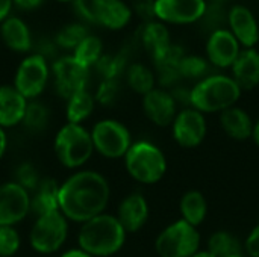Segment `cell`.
<instances>
[{
	"label": "cell",
	"mask_w": 259,
	"mask_h": 257,
	"mask_svg": "<svg viewBox=\"0 0 259 257\" xmlns=\"http://www.w3.org/2000/svg\"><path fill=\"white\" fill-rule=\"evenodd\" d=\"M111 200L108 179L94 170H77L59 185V212L76 224L103 214Z\"/></svg>",
	"instance_id": "6da1fadb"
},
{
	"label": "cell",
	"mask_w": 259,
	"mask_h": 257,
	"mask_svg": "<svg viewBox=\"0 0 259 257\" xmlns=\"http://www.w3.org/2000/svg\"><path fill=\"white\" fill-rule=\"evenodd\" d=\"M126 236L127 233L117 217L103 212L80 224L77 247L93 257H111L123 248Z\"/></svg>",
	"instance_id": "7a4b0ae2"
},
{
	"label": "cell",
	"mask_w": 259,
	"mask_h": 257,
	"mask_svg": "<svg viewBox=\"0 0 259 257\" xmlns=\"http://www.w3.org/2000/svg\"><path fill=\"white\" fill-rule=\"evenodd\" d=\"M241 94V88L231 76L215 73L196 82L191 88L190 105L203 115L223 112L232 106H237Z\"/></svg>",
	"instance_id": "3957f363"
},
{
	"label": "cell",
	"mask_w": 259,
	"mask_h": 257,
	"mask_svg": "<svg viewBox=\"0 0 259 257\" xmlns=\"http://www.w3.org/2000/svg\"><path fill=\"white\" fill-rule=\"evenodd\" d=\"M53 151L62 167L76 171L82 170L94 153L90 130L83 124L65 123L55 135Z\"/></svg>",
	"instance_id": "277c9868"
},
{
	"label": "cell",
	"mask_w": 259,
	"mask_h": 257,
	"mask_svg": "<svg viewBox=\"0 0 259 257\" xmlns=\"http://www.w3.org/2000/svg\"><path fill=\"white\" fill-rule=\"evenodd\" d=\"M123 159L127 174L143 185H155L167 173V159L164 151L149 141L132 142Z\"/></svg>",
	"instance_id": "5b68a950"
},
{
	"label": "cell",
	"mask_w": 259,
	"mask_h": 257,
	"mask_svg": "<svg viewBox=\"0 0 259 257\" xmlns=\"http://www.w3.org/2000/svg\"><path fill=\"white\" fill-rule=\"evenodd\" d=\"M68 229L70 221L59 211L36 217L29 232V244L36 253L53 254L64 247Z\"/></svg>",
	"instance_id": "8992f818"
},
{
	"label": "cell",
	"mask_w": 259,
	"mask_h": 257,
	"mask_svg": "<svg viewBox=\"0 0 259 257\" xmlns=\"http://www.w3.org/2000/svg\"><path fill=\"white\" fill-rule=\"evenodd\" d=\"M200 239L197 227L178 220L158 235L155 250L159 257H191L200 250Z\"/></svg>",
	"instance_id": "52a82bcc"
},
{
	"label": "cell",
	"mask_w": 259,
	"mask_h": 257,
	"mask_svg": "<svg viewBox=\"0 0 259 257\" xmlns=\"http://www.w3.org/2000/svg\"><path fill=\"white\" fill-rule=\"evenodd\" d=\"M94 151L106 159L124 158L132 145V135L129 129L118 120L105 118L97 121L90 130Z\"/></svg>",
	"instance_id": "ba28073f"
},
{
	"label": "cell",
	"mask_w": 259,
	"mask_h": 257,
	"mask_svg": "<svg viewBox=\"0 0 259 257\" xmlns=\"http://www.w3.org/2000/svg\"><path fill=\"white\" fill-rule=\"evenodd\" d=\"M50 74L47 58L41 53H32L18 64L14 76V88L26 100L32 101L42 94Z\"/></svg>",
	"instance_id": "9c48e42d"
},
{
	"label": "cell",
	"mask_w": 259,
	"mask_h": 257,
	"mask_svg": "<svg viewBox=\"0 0 259 257\" xmlns=\"http://www.w3.org/2000/svg\"><path fill=\"white\" fill-rule=\"evenodd\" d=\"M206 6V0H155V18L164 24H194L202 20Z\"/></svg>",
	"instance_id": "30bf717a"
},
{
	"label": "cell",
	"mask_w": 259,
	"mask_h": 257,
	"mask_svg": "<svg viewBox=\"0 0 259 257\" xmlns=\"http://www.w3.org/2000/svg\"><path fill=\"white\" fill-rule=\"evenodd\" d=\"M55 80V88L65 100L73 94L87 89L90 70L80 65L71 55L59 58L50 68Z\"/></svg>",
	"instance_id": "8fae6325"
},
{
	"label": "cell",
	"mask_w": 259,
	"mask_h": 257,
	"mask_svg": "<svg viewBox=\"0 0 259 257\" xmlns=\"http://www.w3.org/2000/svg\"><path fill=\"white\" fill-rule=\"evenodd\" d=\"M30 214V194L14 180L0 183V226L15 227Z\"/></svg>",
	"instance_id": "7c38bea8"
},
{
	"label": "cell",
	"mask_w": 259,
	"mask_h": 257,
	"mask_svg": "<svg viewBox=\"0 0 259 257\" xmlns=\"http://www.w3.org/2000/svg\"><path fill=\"white\" fill-rule=\"evenodd\" d=\"M175 141L184 148H196L206 138L208 126L205 115L194 108H184L171 123Z\"/></svg>",
	"instance_id": "4fadbf2b"
},
{
	"label": "cell",
	"mask_w": 259,
	"mask_h": 257,
	"mask_svg": "<svg viewBox=\"0 0 259 257\" xmlns=\"http://www.w3.org/2000/svg\"><path fill=\"white\" fill-rule=\"evenodd\" d=\"M243 47L228 27L208 33L205 53L209 65L215 68H231Z\"/></svg>",
	"instance_id": "5bb4252c"
},
{
	"label": "cell",
	"mask_w": 259,
	"mask_h": 257,
	"mask_svg": "<svg viewBox=\"0 0 259 257\" xmlns=\"http://www.w3.org/2000/svg\"><path fill=\"white\" fill-rule=\"evenodd\" d=\"M226 27L237 38L243 48H255L259 42V24L255 14L244 5H234L228 9Z\"/></svg>",
	"instance_id": "9a60e30c"
},
{
	"label": "cell",
	"mask_w": 259,
	"mask_h": 257,
	"mask_svg": "<svg viewBox=\"0 0 259 257\" xmlns=\"http://www.w3.org/2000/svg\"><path fill=\"white\" fill-rule=\"evenodd\" d=\"M143 111L158 127H168L178 115V105L168 89L155 88L143 95Z\"/></svg>",
	"instance_id": "2e32d148"
},
{
	"label": "cell",
	"mask_w": 259,
	"mask_h": 257,
	"mask_svg": "<svg viewBox=\"0 0 259 257\" xmlns=\"http://www.w3.org/2000/svg\"><path fill=\"white\" fill-rule=\"evenodd\" d=\"M149 203L140 192L126 195L117 208V220L126 230V233H137L141 230L149 220Z\"/></svg>",
	"instance_id": "e0dca14e"
},
{
	"label": "cell",
	"mask_w": 259,
	"mask_h": 257,
	"mask_svg": "<svg viewBox=\"0 0 259 257\" xmlns=\"http://www.w3.org/2000/svg\"><path fill=\"white\" fill-rule=\"evenodd\" d=\"M231 77L241 91H252L259 85V52L256 48H243L231 67Z\"/></svg>",
	"instance_id": "ac0fdd59"
},
{
	"label": "cell",
	"mask_w": 259,
	"mask_h": 257,
	"mask_svg": "<svg viewBox=\"0 0 259 257\" xmlns=\"http://www.w3.org/2000/svg\"><path fill=\"white\" fill-rule=\"evenodd\" d=\"M29 100H26L14 85L0 86V127L5 130L21 124Z\"/></svg>",
	"instance_id": "d6986e66"
},
{
	"label": "cell",
	"mask_w": 259,
	"mask_h": 257,
	"mask_svg": "<svg viewBox=\"0 0 259 257\" xmlns=\"http://www.w3.org/2000/svg\"><path fill=\"white\" fill-rule=\"evenodd\" d=\"M0 36L3 44L17 53H27L32 48V33L29 26L15 15H9L0 23Z\"/></svg>",
	"instance_id": "ffe728a7"
},
{
	"label": "cell",
	"mask_w": 259,
	"mask_h": 257,
	"mask_svg": "<svg viewBox=\"0 0 259 257\" xmlns=\"http://www.w3.org/2000/svg\"><path fill=\"white\" fill-rule=\"evenodd\" d=\"M59 211V183L55 179H41L30 192V214L41 217Z\"/></svg>",
	"instance_id": "44dd1931"
},
{
	"label": "cell",
	"mask_w": 259,
	"mask_h": 257,
	"mask_svg": "<svg viewBox=\"0 0 259 257\" xmlns=\"http://www.w3.org/2000/svg\"><path fill=\"white\" fill-rule=\"evenodd\" d=\"M253 121L250 115L238 106H232L220 112V126L225 133L235 141H246L252 138Z\"/></svg>",
	"instance_id": "7402d4cb"
},
{
	"label": "cell",
	"mask_w": 259,
	"mask_h": 257,
	"mask_svg": "<svg viewBox=\"0 0 259 257\" xmlns=\"http://www.w3.org/2000/svg\"><path fill=\"white\" fill-rule=\"evenodd\" d=\"M138 38L143 47L152 56V59L161 55L164 50H167L173 44L167 24L161 23L159 20L146 21L138 32Z\"/></svg>",
	"instance_id": "603a6c76"
},
{
	"label": "cell",
	"mask_w": 259,
	"mask_h": 257,
	"mask_svg": "<svg viewBox=\"0 0 259 257\" xmlns=\"http://www.w3.org/2000/svg\"><path fill=\"white\" fill-rule=\"evenodd\" d=\"M132 15L129 3L124 0H100L97 24L111 30H120L131 23Z\"/></svg>",
	"instance_id": "cb8c5ba5"
},
{
	"label": "cell",
	"mask_w": 259,
	"mask_h": 257,
	"mask_svg": "<svg viewBox=\"0 0 259 257\" xmlns=\"http://www.w3.org/2000/svg\"><path fill=\"white\" fill-rule=\"evenodd\" d=\"M179 211L185 223H188L193 227H199L208 214V203L200 191H188L182 195L179 203Z\"/></svg>",
	"instance_id": "d4e9b609"
},
{
	"label": "cell",
	"mask_w": 259,
	"mask_h": 257,
	"mask_svg": "<svg viewBox=\"0 0 259 257\" xmlns=\"http://www.w3.org/2000/svg\"><path fill=\"white\" fill-rule=\"evenodd\" d=\"M94 108H96V98L90 91L83 89L73 94L71 97L67 98V108H65L67 123L82 124L85 120L91 117Z\"/></svg>",
	"instance_id": "484cf974"
},
{
	"label": "cell",
	"mask_w": 259,
	"mask_h": 257,
	"mask_svg": "<svg viewBox=\"0 0 259 257\" xmlns=\"http://www.w3.org/2000/svg\"><path fill=\"white\" fill-rule=\"evenodd\" d=\"M126 80L132 91L146 95L156 88V74L144 64L135 62L126 68Z\"/></svg>",
	"instance_id": "4316f807"
},
{
	"label": "cell",
	"mask_w": 259,
	"mask_h": 257,
	"mask_svg": "<svg viewBox=\"0 0 259 257\" xmlns=\"http://www.w3.org/2000/svg\"><path fill=\"white\" fill-rule=\"evenodd\" d=\"M206 250L214 257H231L234 254L244 253L240 239L231 232L225 230H219L209 238Z\"/></svg>",
	"instance_id": "83f0119b"
},
{
	"label": "cell",
	"mask_w": 259,
	"mask_h": 257,
	"mask_svg": "<svg viewBox=\"0 0 259 257\" xmlns=\"http://www.w3.org/2000/svg\"><path fill=\"white\" fill-rule=\"evenodd\" d=\"M103 55V44L102 39L96 35H87L79 45L73 50V58L83 65L85 68L91 70L93 67H96V64L99 62V59Z\"/></svg>",
	"instance_id": "f1b7e54d"
},
{
	"label": "cell",
	"mask_w": 259,
	"mask_h": 257,
	"mask_svg": "<svg viewBox=\"0 0 259 257\" xmlns=\"http://www.w3.org/2000/svg\"><path fill=\"white\" fill-rule=\"evenodd\" d=\"M209 62L206 58L199 56V55H187L182 58L179 64V74L181 79L187 80H202L203 77L209 76Z\"/></svg>",
	"instance_id": "f546056e"
},
{
	"label": "cell",
	"mask_w": 259,
	"mask_h": 257,
	"mask_svg": "<svg viewBox=\"0 0 259 257\" xmlns=\"http://www.w3.org/2000/svg\"><path fill=\"white\" fill-rule=\"evenodd\" d=\"M97 71L103 77V80H117L118 76L126 70V56L123 53L117 55H102L99 62L96 64Z\"/></svg>",
	"instance_id": "4dcf8cb0"
},
{
	"label": "cell",
	"mask_w": 259,
	"mask_h": 257,
	"mask_svg": "<svg viewBox=\"0 0 259 257\" xmlns=\"http://www.w3.org/2000/svg\"><path fill=\"white\" fill-rule=\"evenodd\" d=\"M47 123H49L47 108L39 101H29L21 124L30 132H41L47 127Z\"/></svg>",
	"instance_id": "1f68e13d"
},
{
	"label": "cell",
	"mask_w": 259,
	"mask_h": 257,
	"mask_svg": "<svg viewBox=\"0 0 259 257\" xmlns=\"http://www.w3.org/2000/svg\"><path fill=\"white\" fill-rule=\"evenodd\" d=\"M87 35H88V30L83 24L71 23V24L64 26L56 33V44L65 50H74Z\"/></svg>",
	"instance_id": "d6a6232c"
},
{
	"label": "cell",
	"mask_w": 259,
	"mask_h": 257,
	"mask_svg": "<svg viewBox=\"0 0 259 257\" xmlns=\"http://www.w3.org/2000/svg\"><path fill=\"white\" fill-rule=\"evenodd\" d=\"M226 21H228V9H225L223 3L211 2L208 3L206 11L199 23L202 24V27H205L211 33L217 29L226 27Z\"/></svg>",
	"instance_id": "836d02e7"
},
{
	"label": "cell",
	"mask_w": 259,
	"mask_h": 257,
	"mask_svg": "<svg viewBox=\"0 0 259 257\" xmlns=\"http://www.w3.org/2000/svg\"><path fill=\"white\" fill-rule=\"evenodd\" d=\"M14 182L18 183L21 188H24L29 194L39 185L41 177L38 174V170L30 162H23L15 168V177Z\"/></svg>",
	"instance_id": "e575fe53"
},
{
	"label": "cell",
	"mask_w": 259,
	"mask_h": 257,
	"mask_svg": "<svg viewBox=\"0 0 259 257\" xmlns=\"http://www.w3.org/2000/svg\"><path fill=\"white\" fill-rule=\"evenodd\" d=\"M21 245V238L15 227L0 226V257H12Z\"/></svg>",
	"instance_id": "d590c367"
},
{
	"label": "cell",
	"mask_w": 259,
	"mask_h": 257,
	"mask_svg": "<svg viewBox=\"0 0 259 257\" xmlns=\"http://www.w3.org/2000/svg\"><path fill=\"white\" fill-rule=\"evenodd\" d=\"M73 3L76 6L77 14L83 20L97 24V14H99L100 0H74Z\"/></svg>",
	"instance_id": "8d00e7d4"
},
{
	"label": "cell",
	"mask_w": 259,
	"mask_h": 257,
	"mask_svg": "<svg viewBox=\"0 0 259 257\" xmlns=\"http://www.w3.org/2000/svg\"><path fill=\"white\" fill-rule=\"evenodd\" d=\"M118 94V82L117 80H102L97 94L94 95L96 101L102 105H111Z\"/></svg>",
	"instance_id": "74e56055"
},
{
	"label": "cell",
	"mask_w": 259,
	"mask_h": 257,
	"mask_svg": "<svg viewBox=\"0 0 259 257\" xmlns=\"http://www.w3.org/2000/svg\"><path fill=\"white\" fill-rule=\"evenodd\" d=\"M134 14L141 17L146 21L156 20L155 18V0H131L129 3Z\"/></svg>",
	"instance_id": "f35d334b"
},
{
	"label": "cell",
	"mask_w": 259,
	"mask_h": 257,
	"mask_svg": "<svg viewBox=\"0 0 259 257\" xmlns=\"http://www.w3.org/2000/svg\"><path fill=\"white\" fill-rule=\"evenodd\" d=\"M243 248L249 257H259V224L250 232Z\"/></svg>",
	"instance_id": "ab89813d"
},
{
	"label": "cell",
	"mask_w": 259,
	"mask_h": 257,
	"mask_svg": "<svg viewBox=\"0 0 259 257\" xmlns=\"http://www.w3.org/2000/svg\"><path fill=\"white\" fill-rule=\"evenodd\" d=\"M12 3L21 11H33L38 9L44 3V0H12Z\"/></svg>",
	"instance_id": "60d3db41"
},
{
	"label": "cell",
	"mask_w": 259,
	"mask_h": 257,
	"mask_svg": "<svg viewBox=\"0 0 259 257\" xmlns=\"http://www.w3.org/2000/svg\"><path fill=\"white\" fill-rule=\"evenodd\" d=\"M12 6H14L12 0H0V23L11 15Z\"/></svg>",
	"instance_id": "b9f144b4"
},
{
	"label": "cell",
	"mask_w": 259,
	"mask_h": 257,
	"mask_svg": "<svg viewBox=\"0 0 259 257\" xmlns=\"http://www.w3.org/2000/svg\"><path fill=\"white\" fill-rule=\"evenodd\" d=\"M6 150H8V135H6V130L0 127V159L5 156Z\"/></svg>",
	"instance_id": "7bdbcfd3"
},
{
	"label": "cell",
	"mask_w": 259,
	"mask_h": 257,
	"mask_svg": "<svg viewBox=\"0 0 259 257\" xmlns=\"http://www.w3.org/2000/svg\"><path fill=\"white\" fill-rule=\"evenodd\" d=\"M61 257H93V256H90L88 253H85L83 250H80V248L77 247V248H71V250H68V251H65V253H62Z\"/></svg>",
	"instance_id": "ee69618b"
},
{
	"label": "cell",
	"mask_w": 259,
	"mask_h": 257,
	"mask_svg": "<svg viewBox=\"0 0 259 257\" xmlns=\"http://www.w3.org/2000/svg\"><path fill=\"white\" fill-rule=\"evenodd\" d=\"M252 139L255 141V144L259 147V120L253 124V132H252Z\"/></svg>",
	"instance_id": "f6af8a7d"
},
{
	"label": "cell",
	"mask_w": 259,
	"mask_h": 257,
	"mask_svg": "<svg viewBox=\"0 0 259 257\" xmlns=\"http://www.w3.org/2000/svg\"><path fill=\"white\" fill-rule=\"evenodd\" d=\"M191 257H214V256H212L208 250H199L196 254H193Z\"/></svg>",
	"instance_id": "bcb514c9"
},
{
	"label": "cell",
	"mask_w": 259,
	"mask_h": 257,
	"mask_svg": "<svg viewBox=\"0 0 259 257\" xmlns=\"http://www.w3.org/2000/svg\"><path fill=\"white\" fill-rule=\"evenodd\" d=\"M231 257H249L246 253H240V254H234V256H231Z\"/></svg>",
	"instance_id": "7dc6e473"
},
{
	"label": "cell",
	"mask_w": 259,
	"mask_h": 257,
	"mask_svg": "<svg viewBox=\"0 0 259 257\" xmlns=\"http://www.w3.org/2000/svg\"><path fill=\"white\" fill-rule=\"evenodd\" d=\"M211 2H215V3H225L226 0H211Z\"/></svg>",
	"instance_id": "c3c4849f"
},
{
	"label": "cell",
	"mask_w": 259,
	"mask_h": 257,
	"mask_svg": "<svg viewBox=\"0 0 259 257\" xmlns=\"http://www.w3.org/2000/svg\"><path fill=\"white\" fill-rule=\"evenodd\" d=\"M56 2H64V3H67V2H74V0H56Z\"/></svg>",
	"instance_id": "681fc988"
}]
</instances>
